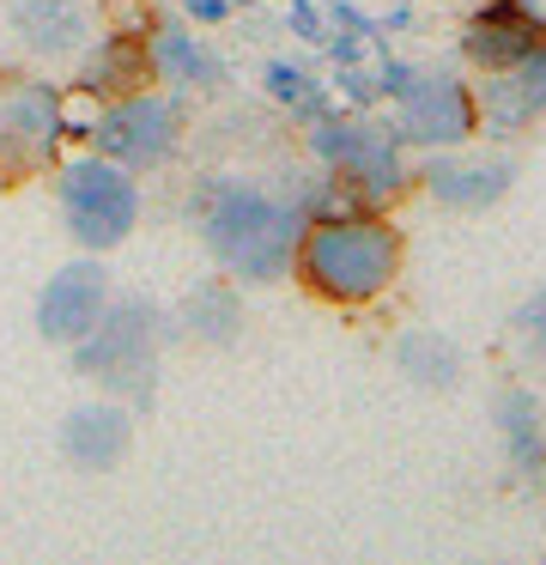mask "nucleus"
Listing matches in <instances>:
<instances>
[{"label": "nucleus", "mask_w": 546, "mask_h": 565, "mask_svg": "<svg viewBox=\"0 0 546 565\" xmlns=\"http://www.w3.org/2000/svg\"><path fill=\"white\" fill-rule=\"evenodd\" d=\"M291 256L303 262V280L315 286L334 305H364L376 298L400 268V237L388 232L371 213H340V220H322L310 232H298V249Z\"/></svg>", "instance_id": "nucleus-1"}, {"label": "nucleus", "mask_w": 546, "mask_h": 565, "mask_svg": "<svg viewBox=\"0 0 546 565\" xmlns=\"http://www.w3.org/2000/svg\"><path fill=\"white\" fill-rule=\"evenodd\" d=\"M206 244L243 274V280H274L298 249V213L279 201L255 195V189H225L206 207Z\"/></svg>", "instance_id": "nucleus-2"}, {"label": "nucleus", "mask_w": 546, "mask_h": 565, "mask_svg": "<svg viewBox=\"0 0 546 565\" xmlns=\"http://www.w3.org/2000/svg\"><path fill=\"white\" fill-rule=\"evenodd\" d=\"M152 341H158V310L152 305H140V298H128V305H116V310L104 305V317L73 341L79 347L73 365L116 395H146L152 390V359H158Z\"/></svg>", "instance_id": "nucleus-3"}, {"label": "nucleus", "mask_w": 546, "mask_h": 565, "mask_svg": "<svg viewBox=\"0 0 546 565\" xmlns=\"http://www.w3.org/2000/svg\"><path fill=\"white\" fill-rule=\"evenodd\" d=\"M61 213L85 249H116L140 220V195L116 159H79L61 171Z\"/></svg>", "instance_id": "nucleus-4"}, {"label": "nucleus", "mask_w": 546, "mask_h": 565, "mask_svg": "<svg viewBox=\"0 0 546 565\" xmlns=\"http://www.w3.org/2000/svg\"><path fill=\"white\" fill-rule=\"evenodd\" d=\"M315 159H328L364 201H388L400 189V152L395 135L371 122H322L315 128Z\"/></svg>", "instance_id": "nucleus-5"}, {"label": "nucleus", "mask_w": 546, "mask_h": 565, "mask_svg": "<svg viewBox=\"0 0 546 565\" xmlns=\"http://www.w3.org/2000/svg\"><path fill=\"white\" fill-rule=\"evenodd\" d=\"M61 140V98L31 79H0V164H43Z\"/></svg>", "instance_id": "nucleus-6"}, {"label": "nucleus", "mask_w": 546, "mask_h": 565, "mask_svg": "<svg viewBox=\"0 0 546 565\" xmlns=\"http://www.w3.org/2000/svg\"><path fill=\"white\" fill-rule=\"evenodd\" d=\"M176 147V110L164 98H128L109 104L104 122H97V152L116 159L121 171H146V164H164Z\"/></svg>", "instance_id": "nucleus-7"}, {"label": "nucleus", "mask_w": 546, "mask_h": 565, "mask_svg": "<svg viewBox=\"0 0 546 565\" xmlns=\"http://www.w3.org/2000/svg\"><path fill=\"white\" fill-rule=\"evenodd\" d=\"M473 128V98L449 74H413L400 92V140L413 147H456Z\"/></svg>", "instance_id": "nucleus-8"}, {"label": "nucleus", "mask_w": 546, "mask_h": 565, "mask_svg": "<svg viewBox=\"0 0 546 565\" xmlns=\"http://www.w3.org/2000/svg\"><path fill=\"white\" fill-rule=\"evenodd\" d=\"M104 305H109L104 268H97V262H73V268H61L55 280L43 286V298H36V329H43L49 341L73 347L97 317H104Z\"/></svg>", "instance_id": "nucleus-9"}, {"label": "nucleus", "mask_w": 546, "mask_h": 565, "mask_svg": "<svg viewBox=\"0 0 546 565\" xmlns=\"http://www.w3.org/2000/svg\"><path fill=\"white\" fill-rule=\"evenodd\" d=\"M540 43H546V13H534V0H485L468 31V55L492 74L528 62Z\"/></svg>", "instance_id": "nucleus-10"}, {"label": "nucleus", "mask_w": 546, "mask_h": 565, "mask_svg": "<svg viewBox=\"0 0 546 565\" xmlns=\"http://www.w3.org/2000/svg\"><path fill=\"white\" fill-rule=\"evenodd\" d=\"M485 122L497 128V135H510V128H522L528 116L546 110V43L528 55V62L516 67H497V79L485 86Z\"/></svg>", "instance_id": "nucleus-11"}, {"label": "nucleus", "mask_w": 546, "mask_h": 565, "mask_svg": "<svg viewBox=\"0 0 546 565\" xmlns=\"http://www.w3.org/2000/svg\"><path fill=\"white\" fill-rule=\"evenodd\" d=\"M61 450L73 456V462L85 468H109L121 450H128V414L109 402H85L67 414V426H61Z\"/></svg>", "instance_id": "nucleus-12"}, {"label": "nucleus", "mask_w": 546, "mask_h": 565, "mask_svg": "<svg viewBox=\"0 0 546 565\" xmlns=\"http://www.w3.org/2000/svg\"><path fill=\"white\" fill-rule=\"evenodd\" d=\"M12 25H19V43L31 55H73L85 43L79 0H19Z\"/></svg>", "instance_id": "nucleus-13"}, {"label": "nucleus", "mask_w": 546, "mask_h": 565, "mask_svg": "<svg viewBox=\"0 0 546 565\" xmlns=\"http://www.w3.org/2000/svg\"><path fill=\"white\" fill-rule=\"evenodd\" d=\"M510 189V164H431V195L449 207H492Z\"/></svg>", "instance_id": "nucleus-14"}, {"label": "nucleus", "mask_w": 546, "mask_h": 565, "mask_svg": "<svg viewBox=\"0 0 546 565\" xmlns=\"http://www.w3.org/2000/svg\"><path fill=\"white\" fill-rule=\"evenodd\" d=\"M152 67L164 79H176V86H206V79L218 74V62L189 38V31H158L152 38Z\"/></svg>", "instance_id": "nucleus-15"}, {"label": "nucleus", "mask_w": 546, "mask_h": 565, "mask_svg": "<svg viewBox=\"0 0 546 565\" xmlns=\"http://www.w3.org/2000/svg\"><path fill=\"white\" fill-rule=\"evenodd\" d=\"M400 365H407V377L431 383V390H443V383H456V353H449L443 341H431V334H419V341H400Z\"/></svg>", "instance_id": "nucleus-16"}, {"label": "nucleus", "mask_w": 546, "mask_h": 565, "mask_svg": "<svg viewBox=\"0 0 546 565\" xmlns=\"http://www.w3.org/2000/svg\"><path fill=\"white\" fill-rule=\"evenodd\" d=\"M237 322H243V310H237V298H231V292H194L189 329L201 334V341H231Z\"/></svg>", "instance_id": "nucleus-17"}, {"label": "nucleus", "mask_w": 546, "mask_h": 565, "mask_svg": "<svg viewBox=\"0 0 546 565\" xmlns=\"http://www.w3.org/2000/svg\"><path fill=\"white\" fill-rule=\"evenodd\" d=\"M504 431H510V450H516L522 468H540V431H534V402L528 395H504Z\"/></svg>", "instance_id": "nucleus-18"}, {"label": "nucleus", "mask_w": 546, "mask_h": 565, "mask_svg": "<svg viewBox=\"0 0 546 565\" xmlns=\"http://www.w3.org/2000/svg\"><path fill=\"white\" fill-rule=\"evenodd\" d=\"M133 74H140V62H133L128 43H104L97 62H85V92H121Z\"/></svg>", "instance_id": "nucleus-19"}, {"label": "nucleus", "mask_w": 546, "mask_h": 565, "mask_svg": "<svg viewBox=\"0 0 546 565\" xmlns=\"http://www.w3.org/2000/svg\"><path fill=\"white\" fill-rule=\"evenodd\" d=\"M267 92H274V98H286V104H298V98H303V92H310V86H303V79H298V67L274 62V67H267Z\"/></svg>", "instance_id": "nucleus-20"}, {"label": "nucleus", "mask_w": 546, "mask_h": 565, "mask_svg": "<svg viewBox=\"0 0 546 565\" xmlns=\"http://www.w3.org/2000/svg\"><path fill=\"white\" fill-rule=\"evenodd\" d=\"M189 13L213 25V19H225V13H231V0H189Z\"/></svg>", "instance_id": "nucleus-21"}, {"label": "nucleus", "mask_w": 546, "mask_h": 565, "mask_svg": "<svg viewBox=\"0 0 546 565\" xmlns=\"http://www.w3.org/2000/svg\"><path fill=\"white\" fill-rule=\"evenodd\" d=\"M407 79H413V67H400V62H388V67H383V92H395V98L407 92Z\"/></svg>", "instance_id": "nucleus-22"}, {"label": "nucleus", "mask_w": 546, "mask_h": 565, "mask_svg": "<svg viewBox=\"0 0 546 565\" xmlns=\"http://www.w3.org/2000/svg\"><path fill=\"white\" fill-rule=\"evenodd\" d=\"M291 25H298V31H303V38H322V19H315V13H310V7H298V13H291Z\"/></svg>", "instance_id": "nucleus-23"}]
</instances>
